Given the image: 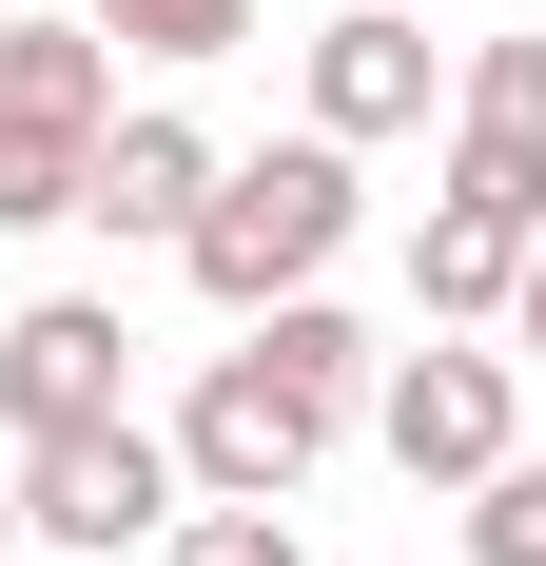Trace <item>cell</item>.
<instances>
[{
    "label": "cell",
    "mask_w": 546,
    "mask_h": 566,
    "mask_svg": "<svg viewBox=\"0 0 546 566\" xmlns=\"http://www.w3.org/2000/svg\"><path fill=\"white\" fill-rule=\"evenodd\" d=\"M351 254V137H273V157H216L196 234H176V274L216 293V313H273V293H313Z\"/></svg>",
    "instance_id": "obj_1"
},
{
    "label": "cell",
    "mask_w": 546,
    "mask_h": 566,
    "mask_svg": "<svg viewBox=\"0 0 546 566\" xmlns=\"http://www.w3.org/2000/svg\"><path fill=\"white\" fill-rule=\"evenodd\" d=\"M196 509V469H176V430H137V410H98V430H40L20 450V547H157V527Z\"/></svg>",
    "instance_id": "obj_2"
},
{
    "label": "cell",
    "mask_w": 546,
    "mask_h": 566,
    "mask_svg": "<svg viewBox=\"0 0 546 566\" xmlns=\"http://www.w3.org/2000/svg\"><path fill=\"white\" fill-rule=\"evenodd\" d=\"M371 430H390V469L410 489H489L507 450H527V352H390L371 371Z\"/></svg>",
    "instance_id": "obj_3"
},
{
    "label": "cell",
    "mask_w": 546,
    "mask_h": 566,
    "mask_svg": "<svg viewBox=\"0 0 546 566\" xmlns=\"http://www.w3.org/2000/svg\"><path fill=\"white\" fill-rule=\"evenodd\" d=\"M332 450V410L273 371V352H216L196 371V410H176V469H196V509H293Z\"/></svg>",
    "instance_id": "obj_4"
},
{
    "label": "cell",
    "mask_w": 546,
    "mask_h": 566,
    "mask_svg": "<svg viewBox=\"0 0 546 566\" xmlns=\"http://www.w3.org/2000/svg\"><path fill=\"white\" fill-rule=\"evenodd\" d=\"M449 216L546 234V40H469V78H449Z\"/></svg>",
    "instance_id": "obj_5"
},
{
    "label": "cell",
    "mask_w": 546,
    "mask_h": 566,
    "mask_svg": "<svg viewBox=\"0 0 546 566\" xmlns=\"http://www.w3.org/2000/svg\"><path fill=\"white\" fill-rule=\"evenodd\" d=\"M117 293H40V313H0V430L40 450V430H98L117 410Z\"/></svg>",
    "instance_id": "obj_6"
},
{
    "label": "cell",
    "mask_w": 546,
    "mask_h": 566,
    "mask_svg": "<svg viewBox=\"0 0 546 566\" xmlns=\"http://www.w3.org/2000/svg\"><path fill=\"white\" fill-rule=\"evenodd\" d=\"M430 20H390V0H351V20H332L313 40V137H410V117H430Z\"/></svg>",
    "instance_id": "obj_7"
},
{
    "label": "cell",
    "mask_w": 546,
    "mask_h": 566,
    "mask_svg": "<svg viewBox=\"0 0 546 566\" xmlns=\"http://www.w3.org/2000/svg\"><path fill=\"white\" fill-rule=\"evenodd\" d=\"M196 196H216V137L137 98V117L98 137V196H78V216H98V234H157V254H176V234H196Z\"/></svg>",
    "instance_id": "obj_8"
},
{
    "label": "cell",
    "mask_w": 546,
    "mask_h": 566,
    "mask_svg": "<svg viewBox=\"0 0 546 566\" xmlns=\"http://www.w3.org/2000/svg\"><path fill=\"white\" fill-rule=\"evenodd\" d=\"M0 117L117 137V40H98V20H0Z\"/></svg>",
    "instance_id": "obj_9"
},
{
    "label": "cell",
    "mask_w": 546,
    "mask_h": 566,
    "mask_svg": "<svg viewBox=\"0 0 546 566\" xmlns=\"http://www.w3.org/2000/svg\"><path fill=\"white\" fill-rule=\"evenodd\" d=\"M507 274H527V234L430 196V234H410V313H430V333H469V313H507Z\"/></svg>",
    "instance_id": "obj_10"
},
{
    "label": "cell",
    "mask_w": 546,
    "mask_h": 566,
    "mask_svg": "<svg viewBox=\"0 0 546 566\" xmlns=\"http://www.w3.org/2000/svg\"><path fill=\"white\" fill-rule=\"evenodd\" d=\"M98 196V137H59V117H0V234H59Z\"/></svg>",
    "instance_id": "obj_11"
},
{
    "label": "cell",
    "mask_w": 546,
    "mask_h": 566,
    "mask_svg": "<svg viewBox=\"0 0 546 566\" xmlns=\"http://www.w3.org/2000/svg\"><path fill=\"white\" fill-rule=\"evenodd\" d=\"M98 40H137V59H234L254 40V0H78Z\"/></svg>",
    "instance_id": "obj_12"
},
{
    "label": "cell",
    "mask_w": 546,
    "mask_h": 566,
    "mask_svg": "<svg viewBox=\"0 0 546 566\" xmlns=\"http://www.w3.org/2000/svg\"><path fill=\"white\" fill-rule=\"evenodd\" d=\"M469 566H546V450H507L469 489Z\"/></svg>",
    "instance_id": "obj_13"
},
{
    "label": "cell",
    "mask_w": 546,
    "mask_h": 566,
    "mask_svg": "<svg viewBox=\"0 0 546 566\" xmlns=\"http://www.w3.org/2000/svg\"><path fill=\"white\" fill-rule=\"evenodd\" d=\"M176 566H293V509H196V527H176Z\"/></svg>",
    "instance_id": "obj_14"
},
{
    "label": "cell",
    "mask_w": 546,
    "mask_h": 566,
    "mask_svg": "<svg viewBox=\"0 0 546 566\" xmlns=\"http://www.w3.org/2000/svg\"><path fill=\"white\" fill-rule=\"evenodd\" d=\"M507 352L546 371V234H527V274H507Z\"/></svg>",
    "instance_id": "obj_15"
},
{
    "label": "cell",
    "mask_w": 546,
    "mask_h": 566,
    "mask_svg": "<svg viewBox=\"0 0 546 566\" xmlns=\"http://www.w3.org/2000/svg\"><path fill=\"white\" fill-rule=\"evenodd\" d=\"M0 547H20V450H0Z\"/></svg>",
    "instance_id": "obj_16"
}]
</instances>
